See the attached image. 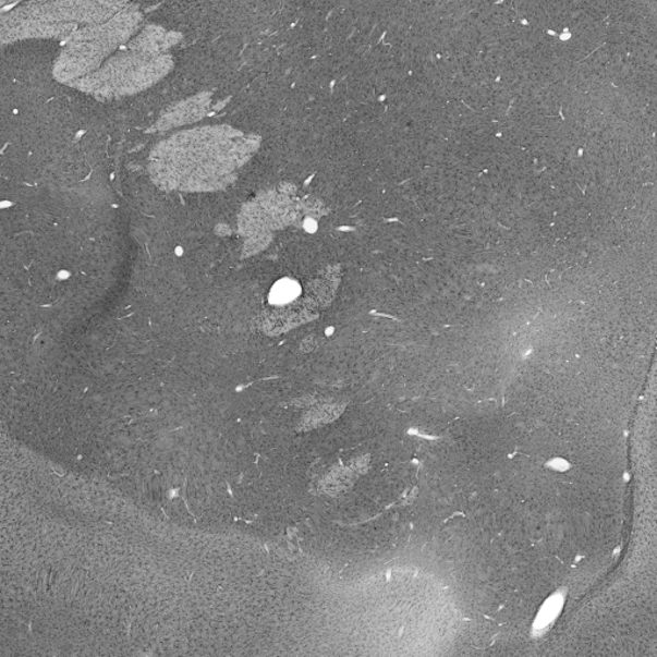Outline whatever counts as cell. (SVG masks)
<instances>
[{"instance_id":"6da1fadb","label":"cell","mask_w":657,"mask_h":657,"mask_svg":"<svg viewBox=\"0 0 657 657\" xmlns=\"http://www.w3.org/2000/svg\"><path fill=\"white\" fill-rule=\"evenodd\" d=\"M570 567L556 556L522 562L514 569V591L540 605L552 592L567 584Z\"/></svg>"},{"instance_id":"7a4b0ae2","label":"cell","mask_w":657,"mask_h":657,"mask_svg":"<svg viewBox=\"0 0 657 657\" xmlns=\"http://www.w3.org/2000/svg\"><path fill=\"white\" fill-rule=\"evenodd\" d=\"M610 553H595L583 556V560L572 568L570 567L567 584L570 596L581 597L592 584L608 568Z\"/></svg>"}]
</instances>
